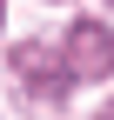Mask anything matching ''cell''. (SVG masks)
Instances as JSON below:
<instances>
[{"instance_id":"obj_1","label":"cell","mask_w":114,"mask_h":120,"mask_svg":"<svg viewBox=\"0 0 114 120\" xmlns=\"http://www.w3.org/2000/svg\"><path fill=\"white\" fill-rule=\"evenodd\" d=\"M107 120H114V113H107Z\"/></svg>"}]
</instances>
